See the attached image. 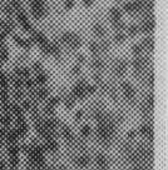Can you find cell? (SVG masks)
I'll return each mask as SVG.
<instances>
[{
	"label": "cell",
	"instance_id": "obj_13",
	"mask_svg": "<svg viewBox=\"0 0 168 170\" xmlns=\"http://www.w3.org/2000/svg\"><path fill=\"white\" fill-rule=\"evenodd\" d=\"M143 46V49L147 48L148 50H153V39H149V38H147V39L143 40V43L140 44Z\"/></svg>",
	"mask_w": 168,
	"mask_h": 170
},
{
	"label": "cell",
	"instance_id": "obj_1",
	"mask_svg": "<svg viewBox=\"0 0 168 170\" xmlns=\"http://www.w3.org/2000/svg\"><path fill=\"white\" fill-rule=\"evenodd\" d=\"M60 41L63 44H67L72 49H78L82 44V39L75 33H65L60 38Z\"/></svg>",
	"mask_w": 168,
	"mask_h": 170
},
{
	"label": "cell",
	"instance_id": "obj_12",
	"mask_svg": "<svg viewBox=\"0 0 168 170\" xmlns=\"http://www.w3.org/2000/svg\"><path fill=\"white\" fill-rule=\"evenodd\" d=\"M92 65H93V68L95 69V70H98V71H101L103 70V68H104V61L102 60V59H94L93 60V63H92Z\"/></svg>",
	"mask_w": 168,
	"mask_h": 170
},
{
	"label": "cell",
	"instance_id": "obj_11",
	"mask_svg": "<svg viewBox=\"0 0 168 170\" xmlns=\"http://www.w3.org/2000/svg\"><path fill=\"white\" fill-rule=\"evenodd\" d=\"M93 33L95 34L97 36H104V34H105V30H104V28H103L101 24H95V25L93 26Z\"/></svg>",
	"mask_w": 168,
	"mask_h": 170
},
{
	"label": "cell",
	"instance_id": "obj_14",
	"mask_svg": "<svg viewBox=\"0 0 168 170\" xmlns=\"http://www.w3.org/2000/svg\"><path fill=\"white\" fill-rule=\"evenodd\" d=\"M89 49H90V51L93 53L94 55H98L99 54V51H101V46H99V44L98 43H90L89 44Z\"/></svg>",
	"mask_w": 168,
	"mask_h": 170
},
{
	"label": "cell",
	"instance_id": "obj_25",
	"mask_svg": "<svg viewBox=\"0 0 168 170\" xmlns=\"http://www.w3.org/2000/svg\"><path fill=\"white\" fill-rule=\"evenodd\" d=\"M77 59H78V63L83 64V63H84V60H85V56H84V55H78Z\"/></svg>",
	"mask_w": 168,
	"mask_h": 170
},
{
	"label": "cell",
	"instance_id": "obj_20",
	"mask_svg": "<svg viewBox=\"0 0 168 170\" xmlns=\"http://www.w3.org/2000/svg\"><path fill=\"white\" fill-rule=\"evenodd\" d=\"M138 29H139V28L137 26V25H131V26L128 28V33H129V35H131V36H134L136 34L139 32Z\"/></svg>",
	"mask_w": 168,
	"mask_h": 170
},
{
	"label": "cell",
	"instance_id": "obj_29",
	"mask_svg": "<svg viewBox=\"0 0 168 170\" xmlns=\"http://www.w3.org/2000/svg\"><path fill=\"white\" fill-rule=\"evenodd\" d=\"M132 170H146V169L143 168V166H134Z\"/></svg>",
	"mask_w": 168,
	"mask_h": 170
},
{
	"label": "cell",
	"instance_id": "obj_3",
	"mask_svg": "<svg viewBox=\"0 0 168 170\" xmlns=\"http://www.w3.org/2000/svg\"><path fill=\"white\" fill-rule=\"evenodd\" d=\"M122 89H123V94H124V96L128 100H133L136 96V90L134 88L128 84V83H124V84H122Z\"/></svg>",
	"mask_w": 168,
	"mask_h": 170
},
{
	"label": "cell",
	"instance_id": "obj_9",
	"mask_svg": "<svg viewBox=\"0 0 168 170\" xmlns=\"http://www.w3.org/2000/svg\"><path fill=\"white\" fill-rule=\"evenodd\" d=\"M139 131H140V134L144 135L146 138H150V139L153 138V128L150 126L149 124H144L143 126H140Z\"/></svg>",
	"mask_w": 168,
	"mask_h": 170
},
{
	"label": "cell",
	"instance_id": "obj_19",
	"mask_svg": "<svg viewBox=\"0 0 168 170\" xmlns=\"http://www.w3.org/2000/svg\"><path fill=\"white\" fill-rule=\"evenodd\" d=\"M114 40H115V43H117V44L123 43V41L125 40V35L123 33H117V34H115V36H114Z\"/></svg>",
	"mask_w": 168,
	"mask_h": 170
},
{
	"label": "cell",
	"instance_id": "obj_2",
	"mask_svg": "<svg viewBox=\"0 0 168 170\" xmlns=\"http://www.w3.org/2000/svg\"><path fill=\"white\" fill-rule=\"evenodd\" d=\"M95 164H97V169L98 170H108L109 169V163L105 155L103 154H98L95 158Z\"/></svg>",
	"mask_w": 168,
	"mask_h": 170
},
{
	"label": "cell",
	"instance_id": "obj_24",
	"mask_svg": "<svg viewBox=\"0 0 168 170\" xmlns=\"http://www.w3.org/2000/svg\"><path fill=\"white\" fill-rule=\"evenodd\" d=\"M65 105H67V108H73V105H74V99L70 98V96H68L67 100H65Z\"/></svg>",
	"mask_w": 168,
	"mask_h": 170
},
{
	"label": "cell",
	"instance_id": "obj_17",
	"mask_svg": "<svg viewBox=\"0 0 168 170\" xmlns=\"http://www.w3.org/2000/svg\"><path fill=\"white\" fill-rule=\"evenodd\" d=\"M142 51H143V46L140 44H136L134 46H133V54L137 55V56H140Z\"/></svg>",
	"mask_w": 168,
	"mask_h": 170
},
{
	"label": "cell",
	"instance_id": "obj_15",
	"mask_svg": "<svg viewBox=\"0 0 168 170\" xmlns=\"http://www.w3.org/2000/svg\"><path fill=\"white\" fill-rule=\"evenodd\" d=\"M123 9H124L127 13H134L136 11V5H134V3H125L124 6H123Z\"/></svg>",
	"mask_w": 168,
	"mask_h": 170
},
{
	"label": "cell",
	"instance_id": "obj_18",
	"mask_svg": "<svg viewBox=\"0 0 168 170\" xmlns=\"http://www.w3.org/2000/svg\"><path fill=\"white\" fill-rule=\"evenodd\" d=\"M63 135L67 140H72V139H73V134H72V131L69 130V128H67V126H64V129H63Z\"/></svg>",
	"mask_w": 168,
	"mask_h": 170
},
{
	"label": "cell",
	"instance_id": "obj_4",
	"mask_svg": "<svg viewBox=\"0 0 168 170\" xmlns=\"http://www.w3.org/2000/svg\"><path fill=\"white\" fill-rule=\"evenodd\" d=\"M73 94L78 99H84L85 98V84L84 83H78L73 89Z\"/></svg>",
	"mask_w": 168,
	"mask_h": 170
},
{
	"label": "cell",
	"instance_id": "obj_6",
	"mask_svg": "<svg viewBox=\"0 0 168 170\" xmlns=\"http://www.w3.org/2000/svg\"><path fill=\"white\" fill-rule=\"evenodd\" d=\"M109 15H111V19H112L113 25L121 22L122 14H121V10H119L118 8H112V9H111V11H109Z\"/></svg>",
	"mask_w": 168,
	"mask_h": 170
},
{
	"label": "cell",
	"instance_id": "obj_30",
	"mask_svg": "<svg viewBox=\"0 0 168 170\" xmlns=\"http://www.w3.org/2000/svg\"><path fill=\"white\" fill-rule=\"evenodd\" d=\"M136 136V131H132V133H128V138H134Z\"/></svg>",
	"mask_w": 168,
	"mask_h": 170
},
{
	"label": "cell",
	"instance_id": "obj_27",
	"mask_svg": "<svg viewBox=\"0 0 168 170\" xmlns=\"http://www.w3.org/2000/svg\"><path fill=\"white\" fill-rule=\"evenodd\" d=\"M83 4L85 6H90L92 4H93V0H83Z\"/></svg>",
	"mask_w": 168,
	"mask_h": 170
},
{
	"label": "cell",
	"instance_id": "obj_21",
	"mask_svg": "<svg viewBox=\"0 0 168 170\" xmlns=\"http://www.w3.org/2000/svg\"><path fill=\"white\" fill-rule=\"evenodd\" d=\"M74 5H75L74 0H65V3H64V8H65L67 10L73 9V8H74Z\"/></svg>",
	"mask_w": 168,
	"mask_h": 170
},
{
	"label": "cell",
	"instance_id": "obj_26",
	"mask_svg": "<svg viewBox=\"0 0 168 170\" xmlns=\"http://www.w3.org/2000/svg\"><path fill=\"white\" fill-rule=\"evenodd\" d=\"M80 73V67L79 65H77V67L73 68V74H79Z\"/></svg>",
	"mask_w": 168,
	"mask_h": 170
},
{
	"label": "cell",
	"instance_id": "obj_22",
	"mask_svg": "<svg viewBox=\"0 0 168 170\" xmlns=\"http://www.w3.org/2000/svg\"><path fill=\"white\" fill-rule=\"evenodd\" d=\"M45 81H47V75L42 71L39 75H38V83H39V84H44Z\"/></svg>",
	"mask_w": 168,
	"mask_h": 170
},
{
	"label": "cell",
	"instance_id": "obj_7",
	"mask_svg": "<svg viewBox=\"0 0 168 170\" xmlns=\"http://www.w3.org/2000/svg\"><path fill=\"white\" fill-rule=\"evenodd\" d=\"M127 68H128V63H127L124 59H121L117 63V65H115V73L118 75H123L127 71Z\"/></svg>",
	"mask_w": 168,
	"mask_h": 170
},
{
	"label": "cell",
	"instance_id": "obj_16",
	"mask_svg": "<svg viewBox=\"0 0 168 170\" xmlns=\"http://www.w3.org/2000/svg\"><path fill=\"white\" fill-rule=\"evenodd\" d=\"M90 133H92V129H90V126L89 125H84L80 130V134H82V136L83 138H88L89 135H90Z\"/></svg>",
	"mask_w": 168,
	"mask_h": 170
},
{
	"label": "cell",
	"instance_id": "obj_28",
	"mask_svg": "<svg viewBox=\"0 0 168 170\" xmlns=\"http://www.w3.org/2000/svg\"><path fill=\"white\" fill-rule=\"evenodd\" d=\"M82 116H83V112H78V113H77V115H75V119L79 120Z\"/></svg>",
	"mask_w": 168,
	"mask_h": 170
},
{
	"label": "cell",
	"instance_id": "obj_8",
	"mask_svg": "<svg viewBox=\"0 0 168 170\" xmlns=\"http://www.w3.org/2000/svg\"><path fill=\"white\" fill-rule=\"evenodd\" d=\"M153 28H154V19H148L142 24L140 30L143 33H149V32H153Z\"/></svg>",
	"mask_w": 168,
	"mask_h": 170
},
{
	"label": "cell",
	"instance_id": "obj_5",
	"mask_svg": "<svg viewBox=\"0 0 168 170\" xmlns=\"http://www.w3.org/2000/svg\"><path fill=\"white\" fill-rule=\"evenodd\" d=\"M89 163H90V158L87 154H82L75 159V164H77V166H79V168H87L89 165Z\"/></svg>",
	"mask_w": 168,
	"mask_h": 170
},
{
	"label": "cell",
	"instance_id": "obj_23",
	"mask_svg": "<svg viewBox=\"0 0 168 170\" xmlns=\"http://www.w3.org/2000/svg\"><path fill=\"white\" fill-rule=\"evenodd\" d=\"M95 91V86L94 85H85V94H93Z\"/></svg>",
	"mask_w": 168,
	"mask_h": 170
},
{
	"label": "cell",
	"instance_id": "obj_10",
	"mask_svg": "<svg viewBox=\"0 0 168 170\" xmlns=\"http://www.w3.org/2000/svg\"><path fill=\"white\" fill-rule=\"evenodd\" d=\"M34 39L36 40V43L39 44V45H42V48H43V46H45V45L48 44L47 38L44 36L42 33H35V34H34Z\"/></svg>",
	"mask_w": 168,
	"mask_h": 170
}]
</instances>
